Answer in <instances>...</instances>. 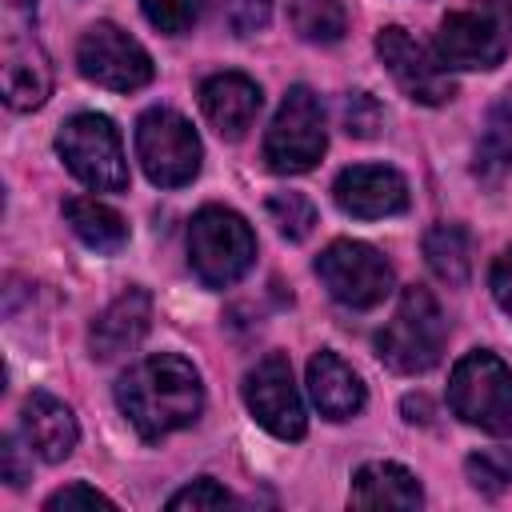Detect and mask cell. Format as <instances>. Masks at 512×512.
<instances>
[{"label": "cell", "instance_id": "obj_1", "mask_svg": "<svg viewBox=\"0 0 512 512\" xmlns=\"http://www.w3.org/2000/svg\"><path fill=\"white\" fill-rule=\"evenodd\" d=\"M116 404L124 420L144 440H164L188 424H196L204 408V384L192 360L176 352H156L132 364L116 384Z\"/></svg>", "mask_w": 512, "mask_h": 512}, {"label": "cell", "instance_id": "obj_2", "mask_svg": "<svg viewBox=\"0 0 512 512\" xmlns=\"http://www.w3.org/2000/svg\"><path fill=\"white\" fill-rule=\"evenodd\" d=\"M444 336H448V320L436 304V296L420 284L404 288L396 300L392 320L376 332V356L404 376L428 372L440 352H444Z\"/></svg>", "mask_w": 512, "mask_h": 512}, {"label": "cell", "instance_id": "obj_3", "mask_svg": "<svg viewBox=\"0 0 512 512\" xmlns=\"http://www.w3.org/2000/svg\"><path fill=\"white\" fill-rule=\"evenodd\" d=\"M256 260V236L248 220L224 204H208L188 224V264L208 288L236 284Z\"/></svg>", "mask_w": 512, "mask_h": 512}, {"label": "cell", "instance_id": "obj_4", "mask_svg": "<svg viewBox=\"0 0 512 512\" xmlns=\"http://www.w3.org/2000/svg\"><path fill=\"white\" fill-rule=\"evenodd\" d=\"M448 408L492 436H512V368L496 352H468L448 376Z\"/></svg>", "mask_w": 512, "mask_h": 512}, {"label": "cell", "instance_id": "obj_5", "mask_svg": "<svg viewBox=\"0 0 512 512\" xmlns=\"http://www.w3.org/2000/svg\"><path fill=\"white\" fill-rule=\"evenodd\" d=\"M56 152L80 184H88L96 192H124L128 188L124 144H120V132L108 116H100V112L68 116L56 132Z\"/></svg>", "mask_w": 512, "mask_h": 512}, {"label": "cell", "instance_id": "obj_6", "mask_svg": "<svg viewBox=\"0 0 512 512\" xmlns=\"http://www.w3.org/2000/svg\"><path fill=\"white\" fill-rule=\"evenodd\" d=\"M36 0H4V52H0V88L4 104L32 112L52 92V64L32 36Z\"/></svg>", "mask_w": 512, "mask_h": 512}, {"label": "cell", "instance_id": "obj_7", "mask_svg": "<svg viewBox=\"0 0 512 512\" xmlns=\"http://www.w3.org/2000/svg\"><path fill=\"white\" fill-rule=\"evenodd\" d=\"M136 160L156 188H180L196 180L204 144L176 108H148L136 120Z\"/></svg>", "mask_w": 512, "mask_h": 512}, {"label": "cell", "instance_id": "obj_8", "mask_svg": "<svg viewBox=\"0 0 512 512\" xmlns=\"http://www.w3.org/2000/svg\"><path fill=\"white\" fill-rule=\"evenodd\" d=\"M328 148L324 108L308 84H292L264 132V164L280 176L308 172Z\"/></svg>", "mask_w": 512, "mask_h": 512}, {"label": "cell", "instance_id": "obj_9", "mask_svg": "<svg viewBox=\"0 0 512 512\" xmlns=\"http://www.w3.org/2000/svg\"><path fill=\"white\" fill-rule=\"evenodd\" d=\"M316 276L344 308H376L392 292V264L364 240H332L316 256Z\"/></svg>", "mask_w": 512, "mask_h": 512}, {"label": "cell", "instance_id": "obj_10", "mask_svg": "<svg viewBox=\"0 0 512 512\" xmlns=\"http://www.w3.org/2000/svg\"><path fill=\"white\" fill-rule=\"evenodd\" d=\"M76 68H80L84 80H92L100 88H112V92H136L156 76L152 56L144 52V44L136 36H128L124 28L108 24V20L92 24L80 36Z\"/></svg>", "mask_w": 512, "mask_h": 512}, {"label": "cell", "instance_id": "obj_11", "mask_svg": "<svg viewBox=\"0 0 512 512\" xmlns=\"http://www.w3.org/2000/svg\"><path fill=\"white\" fill-rule=\"evenodd\" d=\"M244 404L252 412V420L272 432L276 440H300L308 428L304 416V400L296 392L292 380V364L284 352H268L264 360H256L244 376Z\"/></svg>", "mask_w": 512, "mask_h": 512}, {"label": "cell", "instance_id": "obj_12", "mask_svg": "<svg viewBox=\"0 0 512 512\" xmlns=\"http://www.w3.org/2000/svg\"><path fill=\"white\" fill-rule=\"evenodd\" d=\"M376 56H380V64L388 68V76L396 80V88H400L408 100L428 104V108L452 100L456 84H452L444 60L432 56L420 40H412L400 24H388V28L376 32Z\"/></svg>", "mask_w": 512, "mask_h": 512}, {"label": "cell", "instance_id": "obj_13", "mask_svg": "<svg viewBox=\"0 0 512 512\" xmlns=\"http://www.w3.org/2000/svg\"><path fill=\"white\" fill-rule=\"evenodd\" d=\"M504 32L500 24L492 20V12H480V8H460V12H448L440 20V32H436V56L448 64V68H468V72H488L504 60Z\"/></svg>", "mask_w": 512, "mask_h": 512}, {"label": "cell", "instance_id": "obj_14", "mask_svg": "<svg viewBox=\"0 0 512 512\" xmlns=\"http://www.w3.org/2000/svg\"><path fill=\"white\" fill-rule=\"evenodd\" d=\"M332 200L356 220H384L408 208V180L388 164H352L336 176Z\"/></svg>", "mask_w": 512, "mask_h": 512}, {"label": "cell", "instance_id": "obj_15", "mask_svg": "<svg viewBox=\"0 0 512 512\" xmlns=\"http://www.w3.org/2000/svg\"><path fill=\"white\" fill-rule=\"evenodd\" d=\"M260 104H264V92L244 72H216L200 84V108L208 124L228 140H240L252 128Z\"/></svg>", "mask_w": 512, "mask_h": 512}, {"label": "cell", "instance_id": "obj_16", "mask_svg": "<svg viewBox=\"0 0 512 512\" xmlns=\"http://www.w3.org/2000/svg\"><path fill=\"white\" fill-rule=\"evenodd\" d=\"M152 324V296L144 288H124L88 328V348L96 360H116L132 352Z\"/></svg>", "mask_w": 512, "mask_h": 512}, {"label": "cell", "instance_id": "obj_17", "mask_svg": "<svg viewBox=\"0 0 512 512\" xmlns=\"http://www.w3.org/2000/svg\"><path fill=\"white\" fill-rule=\"evenodd\" d=\"M20 432H24V444L44 460V464H60L72 456L76 440H80V428H76V416L64 400L48 396V392H32L24 400V412H20Z\"/></svg>", "mask_w": 512, "mask_h": 512}, {"label": "cell", "instance_id": "obj_18", "mask_svg": "<svg viewBox=\"0 0 512 512\" xmlns=\"http://www.w3.org/2000/svg\"><path fill=\"white\" fill-rule=\"evenodd\" d=\"M308 396L320 408V416H328V420H352L368 400L364 380L328 348H320L308 360Z\"/></svg>", "mask_w": 512, "mask_h": 512}, {"label": "cell", "instance_id": "obj_19", "mask_svg": "<svg viewBox=\"0 0 512 512\" xmlns=\"http://www.w3.org/2000/svg\"><path fill=\"white\" fill-rule=\"evenodd\" d=\"M348 504L352 508H420L424 492H420V480L404 464L372 460V464L356 468Z\"/></svg>", "mask_w": 512, "mask_h": 512}, {"label": "cell", "instance_id": "obj_20", "mask_svg": "<svg viewBox=\"0 0 512 512\" xmlns=\"http://www.w3.org/2000/svg\"><path fill=\"white\" fill-rule=\"evenodd\" d=\"M64 220L84 240L92 252H120L128 244V224L116 208L92 200V196H68L64 200Z\"/></svg>", "mask_w": 512, "mask_h": 512}, {"label": "cell", "instance_id": "obj_21", "mask_svg": "<svg viewBox=\"0 0 512 512\" xmlns=\"http://www.w3.org/2000/svg\"><path fill=\"white\" fill-rule=\"evenodd\" d=\"M424 260L436 280L464 288L472 276V240L460 224H432L424 232Z\"/></svg>", "mask_w": 512, "mask_h": 512}, {"label": "cell", "instance_id": "obj_22", "mask_svg": "<svg viewBox=\"0 0 512 512\" xmlns=\"http://www.w3.org/2000/svg\"><path fill=\"white\" fill-rule=\"evenodd\" d=\"M288 16H292L296 36L308 44H336L348 28L344 0H292Z\"/></svg>", "mask_w": 512, "mask_h": 512}, {"label": "cell", "instance_id": "obj_23", "mask_svg": "<svg viewBox=\"0 0 512 512\" xmlns=\"http://www.w3.org/2000/svg\"><path fill=\"white\" fill-rule=\"evenodd\" d=\"M464 472L480 496H500L512 484V448H480L464 460Z\"/></svg>", "mask_w": 512, "mask_h": 512}, {"label": "cell", "instance_id": "obj_24", "mask_svg": "<svg viewBox=\"0 0 512 512\" xmlns=\"http://www.w3.org/2000/svg\"><path fill=\"white\" fill-rule=\"evenodd\" d=\"M268 216L284 240H308L316 228V208L304 192H276L268 196Z\"/></svg>", "mask_w": 512, "mask_h": 512}, {"label": "cell", "instance_id": "obj_25", "mask_svg": "<svg viewBox=\"0 0 512 512\" xmlns=\"http://www.w3.org/2000/svg\"><path fill=\"white\" fill-rule=\"evenodd\" d=\"M148 24L164 36H184L204 12V0H140Z\"/></svg>", "mask_w": 512, "mask_h": 512}, {"label": "cell", "instance_id": "obj_26", "mask_svg": "<svg viewBox=\"0 0 512 512\" xmlns=\"http://www.w3.org/2000/svg\"><path fill=\"white\" fill-rule=\"evenodd\" d=\"M480 164L512 172V108H496L488 116L484 140H480Z\"/></svg>", "mask_w": 512, "mask_h": 512}, {"label": "cell", "instance_id": "obj_27", "mask_svg": "<svg viewBox=\"0 0 512 512\" xmlns=\"http://www.w3.org/2000/svg\"><path fill=\"white\" fill-rule=\"evenodd\" d=\"M228 504H236L232 492L220 488L212 476H200L168 496V512H208V508H228Z\"/></svg>", "mask_w": 512, "mask_h": 512}, {"label": "cell", "instance_id": "obj_28", "mask_svg": "<svg viewBox=\"0 0 512 512\" xmlns=\"http://www.w3.org/2000/svg\"><path fill=\"white\" fill-rule=\"evenodd\" d=\"M340 116H344V132H348V136H360V140L376 136L380 124H384V108H380V100L368 96V92H348Z\"/></svg>", "mask_w": 512, "mask_h": 512}, {"label": "cell", "instance_id": "obj_29", "mask_svg": "<svg viewBox=\"0 0 512 512\" xmlns=\"http://www.w3.org/2000/svg\"><path fill=\"white\" fill-rule=\"evenodd\" d=\"M224 20L236 36H252L272 20V0H224Z\"/></svg>", "mask_w": 512, "mask_h": 512}, {"label": "cell", "instance_id": "obj_30", "mask_svg": "<svg viewBox=\"0 0 512 512\" xmlns=\"http://www.w3.org/2000/svg\"><path fill=\"white\" fill-rule=\"evenodd\" d=\"M44 508H48V512H72V508H104V512H112L116 500L104 496V492H96V488H88V484H68V488H60V492H52V496L44 500Z\"/></svg>", "mask_w": 512, "mask_h": 512}, {"label": "cell", "instance_id": "obj_31", "mask_svg": "<svg viewBox=\"0 0 512 512\" xmlns=\"http://www.w3.org/2000/svg\"><path fill=\"white\" fill-rule=\"evenodd\" d=\"M488 288L496 296V304L512 316V248H504L496 260H492V272H488Z\"/></svg>", "mask_w": 512, "mask_h": 512}, {"label": "cell", "instance_id": "obj_32", "mask_svg": "<svg viewBox=\"0 0 512 512\" xmlns=\"http://www.w3.org/2000/svg\"><path fill=\"white\" fill-rule=\"evenodd\" d=\"M0 472H4V480H8L12 488H20V484L28 480V472H32V464L20 456L16 436H4V444H0Z\"/></svg>", "mask_w": 512, "mask_h": 512}, {"label": "cell", "instance_id": "obj_33", "mask_svg": "<svg viewBox=\"0 0 512 512\" xmlns=\"http://www.w3.org/2000/svg\"><path fill=\"white\" fill-rule=\"evenodd\" d=\"M500 4V16H504V24H508V32H512V0H496Z\"/></svg>", "mask_w": 512, "mask_h": 512}]
</instances>
